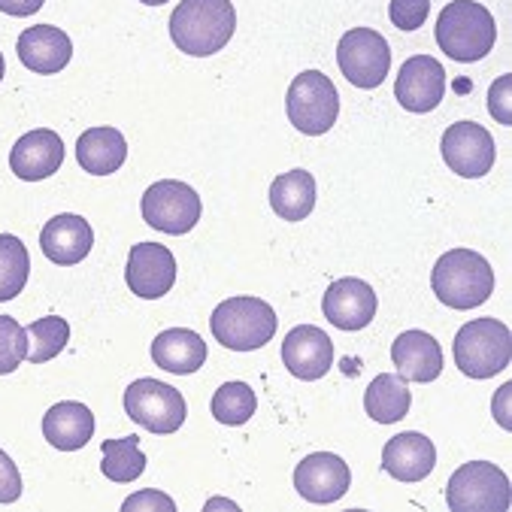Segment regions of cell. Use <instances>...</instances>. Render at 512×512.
Listing matches in <instances>:
<instances>
[{
	"mask_svg": "<svg viewBox=\"0 0 512 512\" xmlns=\"http://www.w3.org/2000/svg\"><path fill=\"white\" fill-rule=\"evenodd\" d=\"M237 31L231 0H182L170 16V37L179 52L210 58L222 52Z\"/></svg>",
	"mask_w": 512,
	"mask_h": 512,
	"instance_id": "6da1fadb",
	"label": "cell"
},
{
	"mask_svg": "<svg viewBox=\"0 0 512 512\" xmlns=\"http://www.w3.org/2000/svg\"><path fill=\"white\" fill-rule=\"evenodd\" d=\"M431 288L449 310H473L494 294V270L473 249H449L431 270Z\"/></svg>",
	"mask_w": 512,
	"mask_h": 512,
	"instance_id": "7a4b0ae2",
	"label": "cell"
},
{
	"mask_svg": "<svg viewBox=\"0 0 512 512\" xmlns=\"http://www.w3.org/2000/svg\"><path fill=\"white\" fill-rule=\"evenodd\" d=\"M497 43L494 16L476 0H452L437 19V46L461 64L482 61Z\"/></svg>",
	"mask_w": 512,
	"mask_h": 512,
	"instance_id": "3957f363",
	"label": "cell"
},
{
	"mask_svg": "<svg viewBox=\"0 0 512 512\" xmlns=\"http://www.w3.org/2000/svg\"><path fill=\"white\" fill-rule=\"evenodd\" d=\"M276 325L273 306L261 297H228L210 316L213 337L231 352L264 349L276 337Z\"/></svg>",
	"mask_w": 512,
	"mask_h": 512,
	"instance_id": "277c9868",
	"label": "cell"
},
{
	"mask_svg": "<svg viewBox=\"0 0 512 512\" xmlns=\"http://www.w3.org/2000/svg\"><path fill=\"white\" fill-rule=\"evenodd\" d=\"M455 364L470 379H491L509 367L512 334L500 319H473L455 334Z\"/></svg>",
	"mask_w": 512,
	"mask_h": 512,
	"instance_id": "5b68a950",
	"label": "cell"
},
{
	"mask_svg": "<svg viewBox=\"0 0 512 512\" xmlns=\"http://www.w3.org/2000/svg\"><path fill=\"white\" fill-rule=\"evenodd\" d=\"M285 113H288V122L306 137L328 134L337 125V116H340L337 85L322 70H303L288 85Z\"/></svg>",
	"mask_w": 512,
	"mask_h": 512,
	"instance_id": "8992f818",
	"label": "cell"
},
{
	"mask_svg": "<svg viewBox=\"0 0 512 512\" xmlns=\"http://www.w3.org/2000/svg\"><path fill=\"white\" fill-rule=\"evenodd\" d=\"M446 503L452 512H506L509 479L491 461L461 464L446 485Z\"/></svg>",
	"mask_w": 512,
	"mask_h": 512,
	"instance_id": "52a82bcc",
	"label": "cell"
},
{
	"mask_svg": "<svg viewBox=\"0 0 512 512\" xmlns=\"http://www.w3.org/2000/svg\"><path fill=\"white\" fill-rule=\"evenodd\" d=\"M125 416L152 434H176L185 425L188 406L182 391L158 379H137L125 391Z\"/></svg>",
	"mask_w": 512,
	"mask_h": 512,
	"instance_id": "ba28073f",
	"label": "cell"
},
{
	"mask_svg": "<svg viewBox=\"0 0 512 512\" xmlns=\"http://www.w3.org/2000/svg\"><path fill=\"white\" fill-rule=\"evenodd\" d=\"M140 210H143V222L149 228L170 234V237H182L200 222L203 203L191 185H185L179 179H161L146 188Z\"/></svg>",
	"mask_w": 512,
	"mask_h": 512,
	"instance_id": "9c48e42d",
	"label": "cell"
},
{
	"mask_svg": "<svg viewBox=\"0 0 512 512\" xmlns=\"http://www.w3.org/2000/svg\"><path fill=\"white\" fill-rule=\"evenodd\" d=\"M337 64L340 73L349 79V85L370 91L379 88L391 70V46L373 28H352L340 37Z\"/></svg>",
	"mask_w": 512,
	"mask_h": 512,
	"instance_id": "30bf717a",
	"label": "cell"
},
{
	"mask_svg": "<svg viewBox=\"0 0 512 512\" xmlns=\"http://www.w3.org/2000/svg\"><path fill=\"white\" fill-rule=\"evenodd\" d=\"M440 149H443V161L449 164V170L464 179H482L485 173H491V167L497 161L494 137L476 122L449 125Z\"/></svg>",
	"mask_w": 512,
	"mask_h": 512,
	"instance_id": "8fae6325",
	"label": "cell"
},
{
	"mask_svg": "<svg viewBox=\"0 0 512 512\" xmlns=\"http://www.w3.org/2000/svg\"><path fill=\"white\" fill-rule=\"evenodd\" d=\"M394 94L406 113H434L446 97V70L431 55H413L400 64Z\"/></svg>",
	"mask_w": 512,
	"mask_h": 512,
	"instance_id": "7c38bea8",
	"label": "cell"
},
{
	"mask_svg": "<svg viewBox=\"0 0 512 512\" xmlns=\"http://www.w3.org/2000/svg\"><path fill=\"white\" fill-rule=\"evenodd\" d=\"M352 485V470L340 455L313 452L294 467V488L310 503H337Z\"/></svg>",
	"mask_w": 512,
	"mask_h": 512,
	"instance_id": "4fadbf2b",
	"label": "cell"
},
{
	"mask_svg": "<svg viewBox=\"0 0 512 512\" xmlns=\"http://www.w3.org/2000/svg\"><path fill=\"white\" fill-rule=\"evenodd\" d=\"M282 364L291 376L316 382L328 376L334 364V340L316 325H297L282 340Z\"/></svg>",
	"mask_w": 512,
	"mask_h": 512,
	"instance_id": "5bb4252c",
	"label": "cell"
},
{
	"mask_svg": "<svg viewBox=\"0 0 512 512\" xmlns=\"http://www.w3.org/2000/svg\"><path fill=\"white\" fill-rule=\"evenodd\" d=\"M376 306H379L376 291L355 276L331 282L322 297L325 319L340 331H364L376 319Z\"/></svg>",
	"mask_w": 512,
	"mask_h": 512,
	"instance_id": "9a60e30c",
	"label": "cell"
},
{
	"mask_svg": "<svg viewBox=\"0 0 512 512\" xmlns=\"http://www.w3.org/2000/svg\"><path fill=\"white\" fill-rule=\"evenodd\" d=\"M128 288L143 300H158L176 285V258L161 243H140L128 255Z\"/></svg>",
	"mask_w": 512,
	"mask_h": 512,
	"instance_id": "2e32d148",
	"label": "cell"
},
{
	"mask_svg": "<svg viewBox=\"0 0 512 512\" xmlns=\"http://www.w3.org/2000/svg\"><path fill=\"white\" fill-rule=\"evenodd\" d=\"M61 164H64V140L49 128L28 131L25 137L16 140L10 152V167L25 182L49 179L52 173L61 170Z\"/></svg>",
	"mask_w": 512,
	"mask_h": 512,
	"instance_id": "e0dca14e",
	"label": "cell"
},
{
	"mask_svg": "<svg viewBox=\"0 0 512 512\" xmlns=\"http://www.w3.org/2000/svg\"><path fill=\"white\" fill-rule=\"evenodd\" d=\"M16 52H19V61L31 70V73H40V76H52V73H61L70 58H73V43L70 37L55 28V25H34V28H25L19 34V43H16Z\"/></svg>",
	"mask_w": 512,
	"mask_h": 512,
	"instance_id": "ac0fdd59",
	"label": "cell"
},
{
	"mask_svg": "<svg viewBox=\"0 0 512 512\" xmlns=\"http://www.w3.org/2000/svg\"><path fill=\"white\" fill-rule=\"evenodd\" d=\"M437 464V449L425 434L403 431L382 449V470L397 482H422Z\"/></svg>",
	"mask_w": 512,
	"mask_h": 512,
	"instance_id": "d6986e66",
	"label": "cell"
},
{
	"mask_svg": "<svg viewBox=\"0 0 512 512\" xmlns=\"http://www.w3.org/2000/svg\"><path fill=\"white\" fill-rule=\"evenodd\" d=\"M391 361L406 382H434L443 373V349L425 331H403L391 343Z\"/></svg>",
	"mask_w": 512,
	"mask_h": 512,
	"instance_id": "ffe728a7",
	"label": "cell"
},
{
	"mask_svg": "<svg viewBox=\"0 0 512 512\" xmlns=\"http://www.w3.org/2000/svg\"><path fill=\"white\" fill-rule=\"evenodd\" d=\"M94 246V231L82 216L73 213H61L52 222H46L43 234H40V249L43 255L58 264V267H73L79 261H85V255Z\"/></svg>",
	"mask_w": 512,
	"mask_h": 512,
	"instance_id": "44dd1931",
	"label": "cell"
},
{
	"mask_svg": "<svg viewBox=\"0 0 512 512\" xmlns=\"http://www.w3.org/2000/svg\"><path fill=\"white\" fill-rule=\"evenodd\" d=\"M43 437L61 452H76L94 437V413L79 400H61L43 416Z\"/></svg>",
	"mask_w": 512,
	"mask_h": 512,
	"instance_id": "7402d4cb",
	"label": "cell"
},
{
	"mask_svg": "<svg viewBox=\"0 0 512 512\" xmlns=\"http://www.w3.org/2000/svg\"><path fill=\"white\" fill-rule=\"evenodd\" d=\"M152 361L176 376L197 373L207 364V340L191 328H170L152 340Z\"/></svg>",
	"mask_w": 512,
	"mask_h": 512,
	"instance_id": "603a6c76",
	"label": "cell"
},
{
	"mask_svg": "<svg viewBox=\"0 0 512 512\" xmlns=\"http://www.w3.org/2000/svg\"><path fill=\"white\" fill-rule=\"evenodd\" d=\"M76 161L91 176H110L128 161V140L119 128H88L76 143Z\"/></svg>",
	"mask_w": 512,
	"mask_h": 512,
	"instance_id": "cb8c5ba5",
	"label": "cell"
},
{
	"mask_svg": "<svg viewBox=\"0 0 512 512\" xmlns=\"http://www.w3.org/2000/svg\"><path fill=\"white\" fill-rule=\"evenodd\" d=\"M270 207L282 222H303L316 210V179L306 170H288L270 185Z\"/></svg>",
	"mask_w": 512,
	"mask_h": 512,
	"instance_id": "d4e9b609",
	"label": "cell"
},
{
	"mask_svg": "<svg viewBox=\"0 0 512 512\" xmlns=\"http://www.w3.org/2000/svg\"><path fill=\"white\" fill-rule=\"evenodd\" d=\"M409 403H413V394H409V382L397 373H379L370 388L364 391V409L367 416L379 425H394L400 419H406Z\"/></svg>",
	"mask_w": 512,
	"mask_h": 512,
	"instance_id": "484cf974",
	"label": "cell"
},
{
	"mask_svg": "<svg viewBox=\"0 0 512 512\" xmlns=\"http://www.w3.org/2000/svg\"><path fill=\"white\" fill-rule=\"evenodd\" d=\"M31 276V255L13 234H0V303L25 291Z\"/></svg>",
	"mask_w": 512,
	"mask_h": 512,
	"instance_id": "4316f807",
	"label": "cell"
},
{
	"mask_svg": "<svg viewBox=\"0 0 512 512\" xmlns=\"http://www.w3.org/2000/svg\"><path fill=\"white\" fill-rule=\"evenodd\" d=\"M255 406H258V400H255L252 385H246V382H225L213 394L210 413H213L216 422L237 428V425H246L255 416Z\"/></svg>",
	"mask_w": 512,
	"mask_h": 512,
	"instance_id": "83f0119b",
	"label": "cell"
},
{
	"mask_svg": "<svg viewBox=\"0 0 512 512\" xmlns=\"http://www.w3.org/2000/svg\"><path fill=\"white\" fill-rule=\"evenodd\" d=\"M146 470V455L140 452V437H122L104 443V476L113 482H134Z\"/></svg>",
	"mask_w": 512,
	"mask_h": 512,
	"instance_id": "f1b7e54d",
	"label": "cell"
},
{
	"mask_svg": "<svg viewBox=\"0 0 512 512\" xmlns=\"http://www.w3.org/2000/svg\"><path fill=\"white\" fill-rule=\"evenodd\" d=\"M28 334V361L31 364H46L52 361L55 355L64 352L67 340H70V325L67 319H58V316H46V319H37L25 328Z\"/></svg>",
	"mask_w": 512,
	"mask_h": 512,
	"instance_id": "f546056e",
	"label": "cell"
},
{
	"mask_svg": "<svg viewBox=\"0 0 512 512\" xmlns=\"http://www.w3.org/2000/svg\"><path fill=\"white\" fill-rule=\"evenodd\" d=\"M28 361V334L13 316H0V376L16 373Z\"/></svg>",
	"mask_w": 512,
	"mask_h": 512,
	"instance_id": "4dcf8cb0",
	"label": "cell"
},
{
	"mask_svg": "<svg viewBox=\"0 0 512 512\" xmlns=\"http://www.w3.org/2000/svg\"><path fill=\"white\" fill-rule=\"evenodd\" d=\"M431 13V0H391L388 19L397 31H419Z\"/></svg>",
	"mask_w": 512,
	"mask_h": 512,
	"instance_id": "1f68e13d",
	"label": "cell"
},
{
	"mask_svg": "<svg viewBox=\"0 0 512 512\" xmlns=\"http://www.w3.org/2000/svg\"><path fill=\"white\" fill-rule=\"evenodd\" d=\"M509 88H512V76H500L491 91H488V113L500 122V125H512V113H509Z\"/></svg>",
	"mask_w": 512,
	"mask_h": 512,
	"instance_id": "d6a6232c",
	"label": "cell"
},
{
	"mask_svg": "<svg viewBox=\"0 0 512 512\" xmlns=\"http://www.w3.org/2000/svg\"><path fill=\"white\" fill-rule=\"evenodd\" d=\"M22 497V476L13 458L0 449V503H16Z\"/></svg>",
	"mask_w": 512,
	"mask_h": 512,
	"instance_id": "836d02e7",
	"label": "cell"
},
{
	"mask_svg": "<svg viewBox=\"0 0 512 512\" xmlns=\"http://www.w3.org/2000/svg\"><path fill=\"white\" fill-rule=\"evenodd\" d=\"M122 509H125V512H146V509H149V512H158V509L176 512V503H173V497H167V494H161V491H155V488H146V491L128 497Z\"/></svg>",
	"mask_w": 512,
	"mask_h": 512,
	"instance_id": "e575fe53",
	"label": "cell"
},
{
	"mask_svg": "<svg viewBox=\"0 0 512 512\" xmlns=\"http://www.w3.org/2000/svg\"><path fill=\"white\" fill-rule=\"evenodd\" d=\"M43 4L46 0H0V13L16 16V19H28L34 13H40Z\"/></svg>",
	"mask_w": 512,
	"mask_h": 512,
	"instance_id": "d590c367",
	"label": "cell"
},
{
	"mask_svg": "<svg viewBox=\"0 0 512 512\" xmlns=\"http://www.w3.org/2000/svg\"><path fill=\"white\" fill-rule=\"evenodd\" d=\"M509 391L512 385H503L497 394H494V419L500 422V428L509 431Z\"/></svg>",
	"mask_w": 512,
	"mask_h": 512,
	"instance_id": "8d00e7d4",
	"label": "cell"
},
{
	"mask_svg": "<svg viewBox=\"0 0 512 512\" xmlns=\"http://www.w3.org/2000/svg\"><path fill=\"white\" fill-rule=\"evenodd\" d=\"M140 4H146V7H161V4H167V0H140Z\"/></svg>",
	"mask_w": 512,
	"mask_h": 512,
	"instance_id": "74e56055",
	"label": "cell"
},
{
	"mask_svg": "<svg viewBox=\"0 0 512 512\" xmlns=\"http://www.w3.org/2000/svg\"><path fill=\"white\" fill-rule=\"evenodd\" d=\"M4 73H7V64H4V55H0V82H4Z\"/></svg>",
	"mask_w": 512,
	"mask_h": 512,
	"instance_id": "f35d334b",
	"label": "cell"
}]
</instances>
